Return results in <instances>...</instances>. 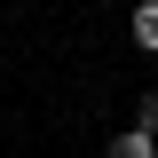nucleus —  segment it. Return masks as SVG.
<instances>
[{"label":"nucleus","mask_w":158,"mask_h":158,"mask_svg":"<svg viewBox=\"0 0 158 158\" xmlns=\"http://www.w3.org/2000/svg\"><path fill=\"white\" fill-rule=\"evenodd\" d=\"M135 127H142V135H158V95H142V103H135Z\"/></svg>","instance_id":"nucleus-3"},{"label":"nucleus","mask_w":158,"mask_h":158,"mask_svg":"<svg viewBox=\"0 0 158 158\" xmlns=\"http://www.w3.org/2000/svg\"><path fill=\"white\" fill-rule=\"evenodd\" d=\"M135 48H142V56H158V0H142V8H135Z\"/></svg>","instance_id":"nucleus-2"},{"label":"nucleus","mask_w":158,"mask_h":158,"mask_svg":"<svg viewBox=\"0 0 158 158\" xmlns=\"http://www.w3.org/2000/svg\"><path fill=\"white\" fill-rule=\"evenodd\" d=\"M103 158H158V135L127 127V135H111V150H103Z\"/></svg>","instance_id":"nucleus-1"}]
</instances>
